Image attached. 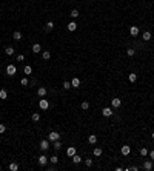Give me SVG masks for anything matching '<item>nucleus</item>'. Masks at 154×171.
<instances>
[{
  "label": "nucleus",
  "mask_w": 154,
  "mask_h": 171,
  "mask_svg": "<svg viewBox=\"0 0 154 171\" xmlns=\"http://www.w3.org/2000/svg\"><path fill=\"white\" fill-rule=\"evenodd\" d=\"M49 162H51V164H52V165H56V164H57V162H59V157H57V156H52V157H51V159H49Z\"/></svg>",
  "instance_id": "obj_32"
},
{
  "label": "nucleus",
  "mask_w": 154,
  "mask_h": 171,
  "mask_svg": "<svg viewBox=\"0 0 154 171\" xmlns=\"http://www.w3.org/2000/svg\"><path fill=\"white\" fill-rule=\"evenodd\" d=\"M66 154H68V156H69V157H73V156H74V154H77V149H76V148H74V147H69L68 149H66Z\"/></svg>",
  "instance_id": "obj_14"
},
{
  "label": "nucleus",
  "mask_w": 154,
  "mask_h": 171,
  "mask_svg": "<svg viewBox=\"0 0 154 171\" xmlns=\"http://www.w3.org/2000/svg\"><path fill=\"white\" fill-rule=\"evenodd\" d=\"M25 60V56H23V54H19V56H17V62H23Z\"/></svg>",
  "instance_id": "obj_39"
},
{
  "label": "nucleus",
  "mask_w": 154,
  "mask_h": 171,
  "mask_svg": "<svg viewBox=\"0 0 154 171\" xmlns=\"http://www.w3.org/2000/svg\"><path fill=\"white\" fill-rule=\"evenodd\" d=\"M130 34H131L132 37L139 36V28H137V26H131V28H130Z\"/></svg>",
  "instance_id": "obj_15"
},
{
  "label": "nucleus",
  "mask_w": 154,
  "mask_h": 171,
  "mask_svg": "<svg viewBox=\"0 0 154 171\" xmlns=\"http://www.w3.org/2000/svg\"><path fill=\"white\" fill-rule=\"evenodd\" d=\"M48 140L49 142H56V140H60V134L57 131H51L48 134Z\"/></svg>",
  "instance_id": "obj_2"
},
{
  "label": "nucleus",
  "mask_w": 154,
  "mask_h": 171,
  "mask_svg": "<svg viewBox=\"0 0 154 171\" xmlns=\"http://www.w3.org/2000/svg\"><path fill=\"white\" fill-rule=\"evenodd\" d=\"M39 106H40V110H48V108H49V102L46 100V99L40 97V102H39Z\"/></svg>",
  "instance_id": "obj_3"
},
{
  "label": "nucleus",
  "mask_w": 154,
  "mask_h": 171,
  "mask_svg": "<svg viewBox=\"0 0 154 171\" xmlns=\"http://www.w3.org/2000/svg\"><path fill=\"white\" fill-rule=\"evenodd\" d=\"M71 86H73V88H79V86H80V79L74 77L73 80H71Z\"/></svg>",
  "instance_id": "obj_13"
},
{
  "label": "nucleus",
  "mask_w": 154,
  "mask_h": 171,
  "mask_svg": "<svg viewBox=\"0 0 154 171\" xmlns=\"http://www.w3.org/2000/svg\"><path fill=\"white\" fill-rule=\"evenodd\" d=\"M23 73L26 74V76H29V74L32 73V68H31L29 65H26V66H25V68H23Z\"/></svg>",
  "instance_id": "obj_23"
},
{
  "label": "nucleus",
  "mask_w": 154,
  "mask_h": 171,
  "mask_svg": "<svg viewBox=\"0 0 154 171\" xmlns=\"http://www.w3.org/2000/svg\"><path fill=\"white\" fill-rule=\"evenodd\" d=\"M85 165L88 166V168H89V166H93V159H91V157H86V159H85Z\"/></svg>",
  "instance_id": "obj_30"
},
{
  "label": "nucleus",
  "mask_w": 154,
  "mask_h": 171,
  "mask_svg": "<svg viewBox=\"0 0 154 171\" xmlns=\"http://www.w3.org/2000/svg\"><path fill=\"white\" fill-rule=\"evenodd\" d=\"M71 17H73V19H77V17H79V11H77V9H73V11H71Z\"/></svg>",
  "instance_id": "obj_34"
},
{
  "label": "nucleus",
  "mask_w": 154,
  "mask_h": 171,
  "mask_svg": "<svg viewBox=\"0 0 154 171\" xmlns=\"http://www.w3.org/2000/svg\"><path fill=\"white\" fill-rule=\"evenodd\" d=\"M5 52L8 54V56H12V54H14V48H12V46H6L5 48Z\"/></svg>",
  "instance_id": "obj_25"
},
{
  "label": "nucleus",
  "mask_w": 154,
  "mask_h": 171,
  "mask_svg": "<svg viewBox=\"0 0 154 171\" xmlns=\"http://www.w3.org/2000/svg\"><path fill=\"white\" fill-rule=\"evenodd\" d=\"M82 160H83V159H82L80 156H79V154H74V156H73V164H76V165H79V164H80Z\"/></svg>",
  "instance_id": "obj_17"
},
{
  "label": "nucleus",
  "mask_w": 154,
  "mask_h": 171,
  "mask_svg": "<svg viewBox=\"0 0 154 171\" xmlns=\"http://www.w3.org/2000/svg\"><path fill=\"white\" fill-rule=\"evenodd\" d=\"M120 105H122V100H120L119 97H114L113 100H111V106H113L114 110H116V108H119Z\"/></svg>",
  "instance_id": "obj_6"
},
{
  "label": "nucleus",
  "mask_w": 154,
  "mask_h": 171,
  "mask_svg": "<svg viewBox=\"0 0 154 171\" xmlns=\"http://www.w3.org/2000/svg\"><path fill=\"white\" fill-rule=\"evenodd\" d=\"M52 28H54V22H48V23H46V31L52 30Z\"/></svg>",
  "instance_id": "obj_36"
},
{
  "label": "nucleus",
  "mask_w": 154,
  "mask_h": 171,
  "mask_svg": "<svg viewBox=\"0 0 154 171\" xmlns=\"http://www.w3.org/2000/svg\"><path fill=\"white\" fill-rule=\"evenodd\" d=\"M31 49H32V52H34V54H39L42 51V46H40V43H34Z\"/></svg>",
  "instance_id": "obj_12"
},
{
  "label": "nucleus",
  "mask_w": 154,
  "mask_h": 171,
  "mask_svg": "<svg viewBox=\"0 0 154 171\" xmlns=\"http://www.w3.org/2000/svg\"><path fill=\"white\" fill-rule=\"evenodd\" d=\"M142 39L145 40V42H148V40H151V32L149 31H145L143 34H142Z\"/></svg>",
  "instance_id": "obj_18"
},
{
  "label": "nucleus",
  "mask_w": 154,
  "mask_h": 171,
  "mask_svg": "<svg viewBox=\"0 0 154 171\" xmlns=\"http://www.w3.org/2000/svg\"><path fill=\"white\" fill-rule=\"evenodd\" d=\"M151 139H153V140H154V131H153V133H151Z\"/></svg>",
  "instance_id": "obj_42"
},
{
  "label": "nucleus",
  "mask_w": 154,
  "mask_h": 171,
  "mask_svg": "<svg viewBox=\"0 0 154 171\" xmlns=\"http://www.w3.org/2000/svg\"><path fill=\"white\" fill-rule=\"evenodd\" d=\"M139 153H140V156H142V157H143V156H147V154H148L149 151H148V149H147V148H140V151H139Z\"/></svg>",
  "instance_id": "obj_33"
},
{
  "label": "nucleus",
  "mask_w": 154,
  "mask_h": 171,
  "mask_svg": "<svg viewBox=\"0 0 154 171\" xmlns=\"http://www.w3.org/2000/svg\"><path fill=\"white\" fill-rule=\"evenodd\" d=\"M88 143L89 145H95V143H97V136H95V134L88 136Z\"/></svg>",
  "instance_id": "obj_11"
},
{
  "label": "nucleus",
  "mask_w": 154,
  "mask_h": 171,
  "mask_svg": "<svg viewBox=\"0 0 154 171\" xmlns=\"http://www.w3.org/2000/svg\"><path fill=\"white\" fill-rule=\"evenodd\" d=\"M20 83H22V86H26V85H28V83H29V82H28V79H26V77H23L22 80H20Z\"/></svg>",
  "instance_id": "obj_37"
},
{
  "label": "nucleus",
  "mask_w": 154,
  "mask_h": 171,
  "mask_svg": "<svg viewBox=\"0 0 154 171\" xmlns=\"http://www.w3.org/2000/svg\"><path fill=\"white\" fill-rule=\"evenodd\" d=\"M46 164H48V157H46V156H43V154H42V156L39 157V165H40V166H45Z\"/></svg>",
  "instance_id": "obj_10"
},
{
  "label": "nucleus",
  "mask_w": 154,
  "mask_h": 171,
  "mask_svg": "<svg viewBox=\"0 0 154 171\" xmlns=\"http://www.w3.org/2000/svg\"><path fill=\"white\" fill-rule=\"evenodd\" d=\"M40 149L42 151L49 149V140H40Z\"/></svg>",
  "instance_id": "obj_8"
},
{
  "label": "nucleus",
  "mask_w": 154,
  "mask_h": 171,
  "mask_svg": "<svg viewBox=\"0 0 154 171\" xmlns=\"http://www.w3.org/2000/svg\"><path fill=\"white\" fill-rule=\"evenodd\" d=\"M143 170L145 171H151L153 170V160H145L143 162Z\"/></svg>",
  "instance_id": "obj_9"
},
{
  "label": "nucleus",
  "mask_w": 154,
  "mask_h": 171,
  "mask_svg": "<svg viewBox=\"0 0 154 171\" xmlns=\"http://www.w3.org/2000/svg\"><path fill=\"white\" fill-rule=\"evenodd\" d=\"M93 153H94V156H97V157H99V156H102V153H103V151H102V148H94V151H93Z\"/></svg>",
  "instance_id": "obj_29"
},
{
  "label": "nucleus",
  "mask_w": 154,
  "mask_h": 171,
  "mask_svg": "<svg viewBox=\"0 0 154 171\" xmlns=\"http://www.w3.org/2000/svg\"><path fill=\"white\" fill-rule=\"evenodd\" d=\"M120 153H122V156H128V154L131 153V147L130 145H123V147L120 148Z\"/></svg>",
  "instance_id": "obj_4"
},
{
  "label": "nucleus",
  "mask_w": 154,
  "mask_h": 171,
  "mask_svg": "<svg viewBox=\"0 0 154 171\" xmlns=\"http://www.w3.org/2000/svg\"><path fill=\"white\" fill-rule=\"evenodd\" d=\"M12 39H14V40H22V32H20V31H14Z\"/></svg>",
  "instance_id": "obj_21"
},
{
  "label": "nucleus",
  "mask_w": 154,
  "mask_h": 171,
  "mask_svg": "<svg viewBox=\"0 0 154 171\" xmlns=\"http://www.w3.org/2000/svg\"><path fill=\"white\" fill-rule=\"evenodd\" d=\"M63 88H65V89L73 88V86H71V82H63Z\"/></svg>",
  "instance_id": "obj_35"
},
{
  "label": "nucleus",
  "mask_w": 154,
  "mask_h": 171,
  "mask_svg": "<svg viewBox=\"0 0 154 171\" xmlns=\"http://www.w3.org/2000/svg\"><path fill=\"white\" fill-rule=\"evenodd\" d=\"M46 88H45V86H39V88H37V96H39V97H45V96H46Z\"/></svg>",
  "instance_id": "obj_7"
},
{
  "label": "nucleus",
  "mask_w": 154,
  "mask_h": 171,
  "mask_svg": "<svg viewBox=\"0 0 154 171\" xmlns=\"http://www.w3.org/2000/svg\"><path fill=\"white\" fill-rule=\"evenodd\" d=\"M9 170H11V171H17V170H19V164L11 162V164H9Z\"/></svg>",
  "instance_id": "obj_22"
},
{
  "label": "nucleus",
  "mask_w": 154,
  "mask_h": 171,
  "mask_svg": "<svg viewBox=\"0 0 154 171\" xmlns=\"http://www.w3.org/2000/svg\"><path fill=\"white\" fill-rule=\"evenodd\" d=\"M15 73H17V68H15V65H12V63H9L6 66V74L9 77H12V76H15Z\"/></svg>",
  "instance_id": "obj_1"
},
{
  "label": "nucleus",
  "mask_w": 154,
  "mask_h": 171,
  "mask_svg": "<svg viewBox=\"0 0 154 171\" xmlns=\"http://www.w3.org/2000/svg\"><path fill=\"white\" fill-rule=\"evenodd\" d=\"M113 108H103L102 110V116H105V117H111L113 116Z\"/></svg>",
  "instance_id": "obj_5"
},
{
  "label": "nucleus",
  "mask_w": 154,
  "mask_h": 171,
  "mask_svg": "<svg viewBox=\"0 0 154 171\" xmlns=\"http://www.w3.org/2000/svg\"><path fill=\"white\" fill-rule=\"evenodd\" d=\"M82 110L83 111H86V110H89V102H82Z\"/></svg>",
  "instance_id": "obj_28"
},
{
  "label": "nucleus",
  "mask_w": 154,
  "mask_h": 171,
  "mask_svg": "<svg viewBox=\"0 0 154 171\" xmlns=\"http://www.w3.org/2000/svg\"><path fill=\"white\" fill-rule=\"evenodd\" d=\"M31 119L34 120V122H39V120H40V114H39V112H34V114L31 116Z\"/></svg>",
  "instance_id": "obj_27"
},
{
  "label": "nucleus",
  "mask_w": 154,
  "mask_h": 171,
  "mask_svg": "<svg viewBox=\"0 0 154 171\" xmlns=\"http://www.w3.org/2000/svg\"><path fill=\"white\" fill-rule=\"evenodd\" d=\"M5 131H6V126H5L3 123H0V134H3Z\"/></svg>",
  "instance_id": "obj_38"
},
{
  "label": "nucleus",
  "mask_w": 154,
  "mask_h": 171,
  "mask_svg": "<svg viewBox=\"0 0 154 171\" xmlns=\"http://www.w3.org/2000/svg\"><path fill=\"white\" fill-rule=\"evenodd\" d=\"M134 54H136V49H134V48H128V49H126V56H128V57H132Z\"/></svg>",
  "instance_id": "obj_24"
},
{
  "label": "nucleus",
  "mask_w": 154,
  "mask_h": 171,
  "mask_svg": "<svg viewBox=\"0 0 154 171\" xmlns=\"http://www.w3.org/2000/svg\"><path fill=\"white\" fill-rule=\"evenodd\" d=\"M128 79H130V82H132V83H134V82L137 80V74H136V73H131L130 76H128Z\"/></svg>",
  "instance_id": "obj_26"
},
{
  "label": "nucleus",
  "mask_w": 154,
  "mask_h": 171,
  "mask_svg": "<svg viewBox=\"0 0 154 171\" xmlns=\"http://www.w3.org/2000/svg\"><path fill=\"white\" fill-rule=\"evenodd\" d=\"M0 117H2V111H0Z\"/></svg>",
  "instance_id": "obj_43"
},
{
  "label": "nucleus",
  "mask_w": 154,
  "mask_h": 171,
  "mask_svg": "<svg viewBox=\"0 0 154 171\" xmlns=\"http://www.w3.org/2000/svg\"><path fill=\"white\" fill-rule=\"evenodd\" d=\"M130 168V171H139V166H136V165H132V166H128Z\"/></svg>",
  "instance_id": "obj_40"
},
{
  "label": "nucleus",
  "mask_w": 154,
  "mask_h": 171,
  "mask_svg": "<svg viewBox=\"0 0 154 171\" xmlns=\"http://www.w3.org/2000/svg\"><path fill=\"white\" fill-rule=\"evenodd\" d=\"M68 30H69V31H76V30H77V23H76V22H69V23H68Z\"/></svg>",
  "instance_id": "obj_19"
},
{
  "label": "nucleus",
  "mask_w": 154,
  "mask_h": 171,
  "mask_svg": "<svg viewBox=\"0 0 154 171\" xmlns=\"http://www.w3.org/2000/svg\"><path fill=\"white\" fill-rule=\"evenodd\" d=\"M52 148L56 149V151H59V149H62V142H60V140H56V142H52Z\"/></svg>",
  "instance_id": "obj_16"
},
{
  "label": "nucleus",
  "mask_w": 154,
  "mask_h": 171,
  "mask_svg": "<svg viewBox=\"0 0 154 171\" xmlns=\"http://www.w3.org/2000/svg\"><path fill=\"white\" fill-rule=\"evenodd\" d=\"M0 99H2V100L8 99V91L6 89H0Z\"/></svg>",
  "instance_id": "obj_20"
},
{
  "label": "nucleus",
  "mask_w": 154,
  "mask_h": 171,
  "mask_svg": "<svg viewBox=\"0 0 154 171\" xmlns=\"http://www.w3.org/2000/svg\"><path fill=\"white\" fill-rule=\"evenodd\" d=\"M0 60H2V57H0Z\"/></svg>",
  "instance_id": "obj_44"
},
{
  "label": "nucleus",
  "mask_w": 154,
  "mask_h": 171,
  "mask_svg": "<svg viewBox=\"0 0 154 171\" xmlns=\"http://www.w3.org/2000/svg\"><path fill=\"white\" fill-rule=\"evenodd\" d=\"M42 57H43L45 60H48L49 57H51V54H49V51H43V52H42Z\"/></svg>",
  "instance_id": "obj_31"
},
{
  "label": "nucleus",
  "mask_w": 154,
  "mask_h": 171,
  "mask_svg": "<svg viewBox=\"0 0 154 171\" xmlns=\"http://www.w3.org/2000/svg\"><path fill=\"white\" fill-rule=\"evenodd\" d=\"M148 154H149V157H151V160H154V149H153V151H149Z\"/></svg>",
  "instance_id": "obj_41"
}]
</instances>
